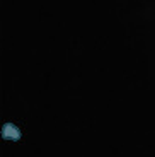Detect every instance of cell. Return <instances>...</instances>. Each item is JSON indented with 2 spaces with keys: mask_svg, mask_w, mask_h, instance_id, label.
<instances>
[{
  "mask_svg": "<svg viewBox=\"0 0 155 157\" xmlns=\"http://www.w3.org/2000/svg\"><path fill=\"white\" fill-rule=\"evenodd\" d=\"M2 138H5V140H19L21 130L16 125H12V123H5L2 126Z\"/></svg>",
  "mask_w": 155,
  "mask_h": 157,
  "instance_id": "6da1fadb",
  "label": "cell"
}]
</instances>
